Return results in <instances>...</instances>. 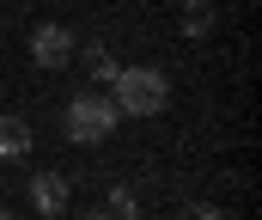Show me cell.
I'll return each instance as SVG.
<instances>
[{
  "label": "cell",
  "mask_w": 262,
  "mask_h": 220,
  "mask_svg": "<svg viewBox=\"0 0 262 220\" xmlns=\"http://www.w3.org/2000/svg\"><path fill=\"white\" fill-rule=\"evenodd\" d=\"M110 104H116V116H159L171 104V79L159 68H116Z\"/></svg>",
  "instance_id": "6da1fadb"
},
{
  "label": "cell",
  "mask_w": 262,
  "mask_h": 220,
  "mask_svg": "<svg viewBox=\"0 0 262 220\" xmlns=\"http://www.w3.org/2000/svg\"><path fill=\"white\" fill-rule=\"evenodd\" d=\"M85 62H92V79H98V86H110V79H116V62H110L104 49H92Z\"/></svg>",
  "instance_id": "52a82bcc"
},
{
  "label": "cell",
  "mask_w": 262,
  "mask_h": 220,
  "mask_svg": "<svg viewBox=\"0 0 262 220\" xmlns=\"http://www.w3.org/2000/svg\"><path fill=\"white\" fill-rule=\"evenodd\" d=\"M116 104H110V92H79L73 104H67V141L79 147H104L110 135H116Z\"/></svg>",
  "instance_id": "7a4b0ae2"
},
{
  "label": "cell",
  "mask_w": 262,
  "mask_h": 220,
  "mask_svg": "<svg viewBox=\"0 0 262 220\" xmlns=\"http://www.w3.org/2000/svg\"><path fill=\"white\" fill-rule=\"evenodd\" d=\"M31 208H37V214H61L67 208V177L61 171H37V177H31Z\"/></svg>",
  "instance_id": "277c9868"
},
{
  "label": "cell",
  "mask_w": 262,
  "mask_h": 220,
  "mask_svg": "<svg viewBox=\"0 0 262 220\" xmlns=\"http://www.w3.org/2000/svg\"><path fill=\"white\" fill-rule=\"evenodd\" d=\"M79 220H116V214H110V208H92V214H79Z\"/></svg>",
  "instance_id": "9c48e42d"
},
{
  "label": "cell",
  "mask_w": 262,
  "mask_h": 220,
  "mask_svg": "<svg viewBox=\"0 0 262 220\" xmlns=\"http://www.w3.org/2000/svg\"><path fill=\"white\" fill-rule=\"evenodd\" d=\"M177 220H226V214H220V208H207V202H189Z\"/></svg>",
  "instance_id": "ba28073f"
},
{
  "label": "cell",
  "mask_w": 262,
  "mask_h": 220,
  "mask_svg": "<svg viewBox=\"0 0 262 220\" xmlns=\"http://www.w3.org/2000/svg\"><path fill=\"white\" fill-rule=\"evenodd\" d=\"M0 220H12V214H6V208H0Z\"/></svg>",
  "instance_id": "30bf717a"
},
{
  "label": "cell",
  "mask_w": 262,
  "mask_h": 220,
  "mask_svg": "<svg viewBox=\"0 0 262 220\" xmlns=\"http://www.w3.org/2000/svg\"><path fill=\"white\" fill-rule=\"evenodd\" d=\"M25 147H31V123L6 110V116H0V159H18Z\"/></svg>",
  "instance_id": "5b68a950"
},
{
  "label": "cell",
  "mask_w": 262,
  "mask_h": 220,
  "mask_svg": "<svg viewBox=\"0 0 262 220\" xmlns=\"http://www.w3.org/2000/svg\"><path fill=\"white\" fill-rule=\"evenodd\" d=\"M110 214H116V220H140V202H134L128 184H116V190H110Z\"/></svg>",
  "instance_id": "8992f818"
},
{
  "label": "cell",
  "mask_w": 262,
  "mask_h": 220,
  "mask_svg": "<svg viewBox=\"0 0 262 220\" xmlns=\"http://www.w3.org/2000/svg\"><path fill=\"white\" fill-rule=\"evenodd\" d=\"M73 49H79V43H73L67 25H37V31H31V62H37V68H67Z\"/></svg>",
  "instance_id": "3957f363"
}]
</instances>
